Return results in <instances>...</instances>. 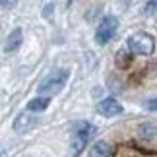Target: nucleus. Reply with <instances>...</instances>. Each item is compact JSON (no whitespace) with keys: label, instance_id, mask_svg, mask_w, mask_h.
<instances>
[{"label":"nucleus","instance_id":"1","mask_svg":"<svg viewBox=\"0 0 157 157\" xmlns=\"http://www.w3.org/2000/svg\"><path fill=\"white\" fill-rule=\"evenodd\" d=\"M126 47L132 54H142V56H149L155 51V39L153 35H149L146 31H136L132 33L128 41H126Z\"/></svg>","mask_w":157,"mask_h":157},{"label":"nucleus","instance_id":"2","mask_svg":"<svg viewBox=\"0 0 157 157\" xmlns=\"http://www.w3.org/2000/svg\"><path fill=\"white\" fill-rule=\"evenodd\" d=\"M68 78H70V72L66 68H60L56 72H52V74H49L43 82L39 83V93L41 95H54V93H58L60 89L66 86Z\"/></svg>","mask_w":157,"mask_h":157},{"label":"nucleus","instance_id":"3","mask_svg":"<svg viewBox=\"0 0 157 157\" xmlns=\"http://www.w3.org/2000/svg\"><path fill=\"white\" fill-rule=\"evenodd\" d=\"M118 29V20L114 16H105L101 23L97 25V31H95V43L97 45H107L109 41L114 37Z\"/></svg>","mask_w":157,"mask_h":157},{"label":"nucleus","instance_id":"4","mask_svg":"<svg viewBox=\"0 0 157 157\" xmlns=\"http://www.w3.org/2000/svg\"><path fill=\"white\" fill-rule=\"evenodd\" d=\"M95 109H97V113H99V114H103V117H107V118L118 117V114H122V113H124V107L120 105L117 99H113V97H105V99H101Z\"/></svg>","mask_w":157,"mask_h":157},{"label":"nucleus","instance_id":"5","mask_svg":"<svg viewBox=\"0 0 157 157\" xmlns=\"http://www.w3.org/2000/svg\"><path fill=\"white\" fill-rule=\"evenodd\" d=\"M37 126V117L31 113H20L14 120V130L16 132H27Z\"/></svg>","mask_w":157,"mask_h":157},{"label":"nucleus","instance_id":"6","mask_svg":"<svg viewBox=\"0 0 157 157\" xmlns=\"http://www.w3.org/2000/svg\"><path fill=\"white\" fill-rule=\"evenodd\" d=\"M89 157H113V146L105 140L95 142L89 149Z\"/></svg>","mask_w":157,"mask_h":157},{"label":"nucleus","instance_id":"7","mask_svg":"<svg viewBox=\"0 0 157 157\" xmlns=\"http://www.w3.org/2000/svg\"><path fill=\"white\" fill-rule=\"evenodd\" d=\"M21 41H23V33H21L20 27H16L14 31L8 35V39H6V43H4V52H14L17 47L21 45Z\"/></svg>","mask_w":157,"mask_h":157},{"label":"nucleus","instance_id":"8","mask_svg":"<svg viewBox=\"0 0 157 157\" xmlns=\"http://www.w3.org/2000/svg\"><path fill=\"white\" fill-rule=\"evenodd\" d=\"M93 132H95V126L89 124V122H74L72 124V134L83 138L86 142L93 136Z\"/></svg>","mask_w":157,"mask_h":157},{"label":"nucleus","instance_id":"9","mask_svg":"<svg viewBox=\"0 0 157 157\" xmlns=\"http://www.w3.org/2000/svg\"><path fill=\"white\" fill-rule=\"evenodd\" d=\"M138 136L142 138V140H146V142H151L157 138V124L153 122H144L138 126Z\"/></svg>","mask_w":157,"mask_h":157},{"label":"nucleus","instance_id":"10","mask_svg":"<svg viewBox=\"0 0 157 157\" xmlns=\"http://www.w3.org/2000/svg\"><path fill=\"white\" fill-rule=\"evenodd\" d=\"M49 103H51V99L49 97H45V95H41V97H35V99H31L27 103V109L31 113H41V111H45L47 107H49Z\"/></svg>","mask_w":157,"mask_h":157},{"label":"nucleus","instance_id":"11","mask_svg":"<svg viewBox=\"0 0 157 157\" xmlns=\"http://www.w3.org/2000/svg\"><path fill=\"white\" fill-rule=\"evenodd\" d=\"M86 140L83 138H80V136H72V153H70V157H80V153H82V149L86 147Z\"/></svg>","mask_w":157,"mask_h":157},{"label":"nucleus","instance_id":"12","mask_svg":"<svg viewBox=\"0 0 157 157\" xmlns=\"http://www.w3.org/2000/svg\"><path fill=\"white\" fill-rule=\"evenodd\" d=\"M130 51L126 52V51H118L117 52V66L118 68H126V66L130 64V60H132V56H130Z\"/></svg>","mask_w":157,"mask_h":157},{"label":"nucleus","instance_id":"13","mask_svg":"<svg viewBox=\"0 0 157 157\" xmlns=\"http://www.w3.org/2000/svg\"><path fill=\"white\" fill-rule=\"evenodd\" d=\"M146 109H147V111H151V113H157V97L149 99L147 103H146Z\"/></svg>","mask_w":157,"mask_h":157},{"label":"nucleus","instance_id":"14","mask_svg":"<svg viewBox=\"0 0 157 157\" xmlns=\"http://www.w3.org/2000/svg\"><path fill=\"white\" fill-rule=\"evenodd\" d=\"M155 8H157V0H149L147 6H146V14H153Z\"/></svg>","mask_w":157,"mask_h":157},{"label":"nucleus","instance_id":"15","mask_svg":"<svg viewBox=\"0 0 157 157\" xmlns=\"http://www.w3.org/2000/svg\"><path fill=\"white\" fill-rule=\"evenodd\" d=\"M17 0H0V6L2 8H12V6H16Z\"/></svg>","mask_w":157,"mask_h":157},{"label":"nucleus","instance_id":"16","mask_svg":"<svg viewBox=\"0 0 157 157\" xmlns=\"http://www.w3.org/2000/svg\"><path fill=\"white\" fill-rule=\"evenodd\" d=\"M0 157H8V153H0Z\"/></svg>","mask_w":157,"mask_h":157},{"label":"nucleus","instance_id":"17","mask_svg":"<svg viewBox=\"0 0 157 157\" xmlns=\"http://www.w3.org/2000/svg\"><path fill=\"white\" fill-rule=\"evenodd\" d=\"M70 4H72V0H68V6H70Z\"/></svg>","mask_w":157,"mask_h":157}]
</instances>
